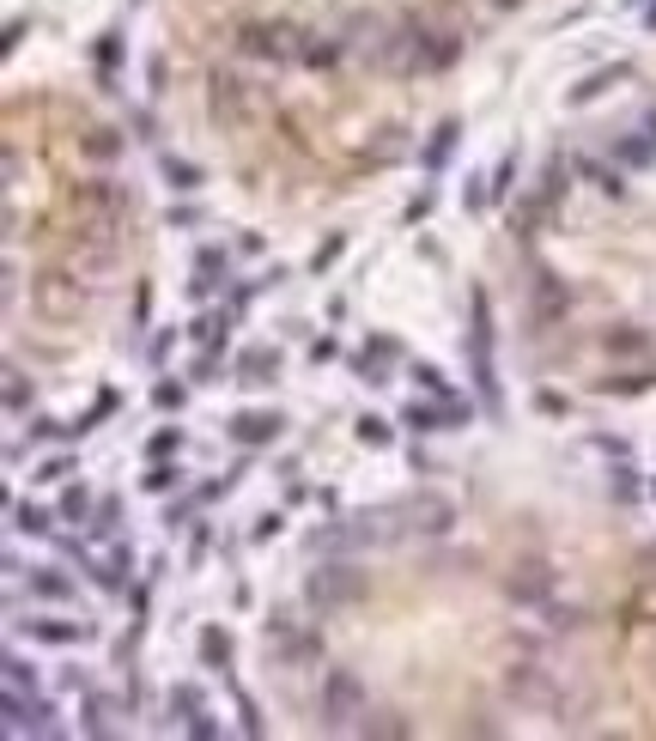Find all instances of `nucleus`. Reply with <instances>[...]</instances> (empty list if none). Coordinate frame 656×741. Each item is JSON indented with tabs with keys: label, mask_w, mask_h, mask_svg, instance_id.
<instances>
[{
	"label": "nucleus",
	"mask_w": 656,
	"mask_h": 741,
	"mask_svg": "<svg viewBox=\"0 0 656 741\" xmlns=\"http://www.w3.org/2000/svg\"><path fill=\"white\" fill-rule=\"evenodd\" d=\"M225 268H231V256H225L219 243H207V249L195 256V273H207V280H219V273H225Z\"/></svg>",
	"instance_id": "obj_45"
},
{
	"label": "nucleus",
	"mask_w": 656,
	"mask_h": 741,
	"mask_svg": "<svg viewBox=\"0 0 656 741\" xmlns=\"http://www.w3.org/2000/svg\"><path fill=\"white\" fill-rule=\"evenodd\" d=\"M140 486H146V493H171V486H182V468H176V462H165V456H158V462H152V474H146V480H140Z\"/></svg>",
	"instance_id": "obj_38"
},
{
	"label": "nucleus",
	"mask_w": 656,
	"mask_h": 741,
	"mask_svg": "<svg viewBox=\"0 0 656 741\" xmlns=\"http://www.w3.org/2000/svg\"><path fill=\"white\" fill-rule=\"evenodd\" d=\"M408 377H414V383L425 389V395H438V402H449V383H444V370H438V365H414Z\"/></svg>",
	"instance_id": "obj_41"
},
{
	"label": "nucleus",
	"mask_w": 656,
	"mask_h": 741,
	"mask_svg": "<svg viewBox=\"0 0 656 741\" xmlns=\"http://www.w3.org/2000/svg\"><path fill=\"white\" fill-rule=\"evenodd\" d=\"M505 596L541 614V607L553 602V566H547V559H517L511 577H505Z\"/></svg>",
	"instance_id": "obj_13"
},
{
	"label": "nucleus",
	"mask_w": 656,
	"mask_h": 741,
	"mask_svg": "<svg viewBox=\"0 0 656 741\" xmlns=\"http://www.w3.org/2000/svg\"><path fill=\"white\" fill-rule=\"evenodd\" d=\"M456 140H462V122H438V128H432V140H425V152H419V165H425V170H444L449 152H456Z\"/></svg>",
	"instance_id": "obj_22"
},
{
	"label": "nucleus",
	"mask_w": 656,
	"mask_h": 741,
	"mask_svg": "<svg viewBox=\"0 0 656 741\" xmlns=\"http://www.w3.org/2000/svg\"><path fill=\"white\" fill-rule=\"evenodd\" d=\"M529 298H535V329H553V322H565V310H571V286H565L553 268H535Z\"/></svg>",
	"instance_id": "obj_15"
},
{
	"label": "nucleus",
	"mask_w": 656,
	"mask_h": 741,
	"mask_svg": "<svg viewBox=\"0 0 656 741\" xmlns=\"http://www.w3.org/2000/svg\"><path fill=\"white\" fill-rule=\"evenodd\" d=\"M274 377H279L274 346H243L238 353V383H255V389H262V383H274Z\"/></svg>",
	"instance_id": "obj_19"
},
{
	"label": "nucleus",
	"mask_w": 656,
	"mask_h": 741,
	"mask_svg": "<svg viewBox=\"0 0 656 741\" xmlns=\"http://www.w3.org/2000/svg\"><path fill=\"white\" fill-rule=\"evenodd\" d=\"M626 68H614V73H589L584 86H578V92H571V103H589V98H602V92H608V86H614V79H620Z\"/></svg>",
	"instance_id": "obj_42"
},
{
	"label": "nucleus",
	"mask_w": 656,
	"mask_h": 741,
	"mask_svg": "<svg viewBox=\"0 0 656 741\" xmlns=\"http://www.w3.org/2000/svg\"><path fill=\"white\" fill-rule=\"evenodd\" d=\"M189 736H195V741H213V736H219V717L195 711V717H189Z\"/></svg>",
	"instance_id": "obj_51"
},
{
	"label": "nucleus",
	"mask_w": 656,
	"mask_h": 741,
	"mask_svg": "<svg viewBox=\"0 0 656 741\" xmlns=\"http://www.w3.org/2000/svg\"><path fill=\"white\" fill-rule=\"evenodd\" d=\"M352 438L371 444V450H389V444H395V426H389V419H377V413H365V419L352 426Z\"/></svg>",
	"instance_id": "obj_33"
},
{
	"label": "nucleus",
	"mask_w": 656,
	"mask_h": 741,
	"mask_svg": "<svg viewBox=\"0 0 656 741\" xmlns=\"http://www.w3.org/2000/svg\"><path fill=\"white\" fill-rule=\"evenodd\" d=\"M559 189H565V159H547L541 189H535V207H541V213H553V207H559Z\"/></svg>",
	"instance_id": "obj_31"
},
{
	"label": "nucleus",
	"mask_w": 656,
	"mask_h": 741,
	"mask_svg": "<svg viewBox=\"0 0 656 741\" xmlns=\"http://www.w3.org/2000/svg\"><path fill=\"white\" fill-rule=\"evenodd\" d=\"M182 225H201V207H171V232H182Z\"/></svg>",
	"instance_id": "obj_55"
},
{
	"label": "nucleus",
	"mask_w": 656,
	"mask_h": 741,
	"mask_svg": "<svg viewBox=\"0 0 656 741\" xmlns=\"http://www.w3.org/2000/svg\"><path fill=\"white\" fill-rule=\"evenodd\" d=\"M238 49L249 61H262V68H292V61H304V31L279 25V19H262V25L238 31Z\"/></svg>",
	"instance_id": "obj_7"
},
{
	"label": "nucleus",
	"mask_w": 656,
	"mask_h": 741,
	"mask_svg": "<svg viewBox=\"0 0 656 741\" xmlns=\"http://www.w3.org/2000/svg\"><path fill=\"white\" fill-rule=\"evenodd\" d=\"M122 529V499H104L98 505V523H92V535H116Z\"/></svg>",
	"instance_id": "obj_46"
},
{
	"label": "nucleus",
	"mask_w": 656,
	"mask_h": 741,
	"mask_svg": "<svg viewBox=\"0 0 656 741\" xmlns=\"http://www.w3.org/2000/svg\"><path fill=\"white\" fill-rule=\"evenodd\" d=\"M595 389H602V395H644V389H656V365L620 370V377H602Z\"/></svg>",
	"instance_id": "obj_23"
},
{
	"label": "nucleus",
	"mask_w": 656,
	"mask_h": 741,
	"mask_svg": "<svg viewBox=\"0 0 656 741\" xmlns=\"http://www.w3.org/2000/svg\"><path fill=\"white\" fill-rule=\"evenodd\" d=\"M401 529L408 535H425V541H438L456 529V499H444V493H414V499H401Z\"/></svg>",
	"instance_id": "obj_12"
},
{
	"label": "nucleus",
	"mask_w": 656,
	"mask_h": 741,
	"mask_svg": "<svg viewBox=\"0 0 656 741\" xmlns=\"http://www.w3.org/2000/svg\"><path fill=\"white\" fill-rule=\"evenodd\" d=\"M346 49H352V55L365 61V68H383V49H389V25H383L377 12H371V19L359 12V19L346 25Z\"/></svg>",
	"instance_id": "obj_17"
},
{
	"label": "nucleus",
	"mask_w": 656,
	"mask_h": 741,
	"mask_svg": "<svg viewBox=\"0 0 656 741\" xmlns=\"http://www.w3.org/2000/svg\"><path fill=\"white\" fill-rule=\"evenodd\" d=\"M401 426H408V432H414V438H425V432H449V413H444V402H438V395H432V402H408L401 407Z\"/></svg>",
	"instance_id": "obj_20"
},
{
	"label": "nucleus",
	"mask_w": 656,
	"mask_h": 741,
	"mask_svg": "<svg viewBox=\"0 0 656 741\" xmlns=\"http://www.w3.org/2000/svg\"><path fill=\"white\" fill-rule=\"evenodd\" d=\"M651 493H656V486H651Z\"/></svg>",
	"instance_id": "obj_59"
},
{
	"label": "nucleus",
	"mask_w": 656,
	"mask_h": 741,
	"mask_svg": "<svg viewBox=\"0 0 656 741\" xmlns=\"http://www.w3.org/2000/svg\"><path fill=\"white\" fill-rule=\"evenodd\" d=\"M341 249H346V232L322 237V243H316V256H311V273H328L335 262H341Z\"/></svg>",
	"instance_id": "obj_39"
},
{
	"label": "nucleus",
	"mask_w": 656,
	"mask_h": 741,
	"mask_svg": "<svg viewBox=\"0 0 656 741\" xmlns=\"http://www.w3.org/2000/svg\"><path fill=\"white\" fill-rule=\"evenodd\" d=\"M505 699L517 711H535V717H559V723L584 705V693H565V674L541 656H511L505 663Z\"/></svg>",
	"instance_id": "obj_2"
},
{
	"label": "nucleus",
	"mask_w": 656,
	"mask_h": 741,
	"mask_svg": "<svg viewBox=\"0 0 656 741\" xmlns=\"http://www.w3.org/2000/svg\"><path fill=\"white\" fill-rule=\"evenodd\" d=\"M25 626H31L36 644H85V639H98L92 620H25Z\"/></svg>",
	"instance_id": "obj_18"
},
{
	"label": "nucleus",
	"mask_w": 656,
	"mask_h": 741,
	"mask_svg": "<svg viewBox=\"0 0 656 741\" xmlns=\"http://www.w3.org/2000/svg\"><path fill=\"white\" fill-rule=\"evenodd\" d=\"M201 663L207 669H231V632L225 626H201Z\"/></svg>",
	"instance_id": "obj_25"
},
{
	"label": "nucleus",
	"mask_w": 656,
	"mask_h": 741,
	"mask_svg": "<svg viewBox=\"0 0 656 741\" xmlns=\"http://www.w3.org/2000/svg\"><path fill=\"white\" fill-rule=\"evenodd\" d=\"M189 335L201 340V346H225V335H231V310H207V316H195Z\"/></svg>",
	"instance_id": "obj_28"
},
{
	"label": "nucleus",
	"mask_w": 656,
	"mask_h": 741,
	"mask_svg": "<svg viewBox=\"0 0 656 741\" xmlns=\"http://www.w3.org/2000/svg\"><path fill=\"white\" fill-rule=\"evenodd\" d=\"M238 717H243V736H262V717H255V705L243 693H238Z\"/></svg>",
	"instance_id": "obj_53"
},
{
	"label": "nucleus",
	"mask_w": 656,
	"mask_h": 741,
	"mask_svg": "<svg viewBox=\"0 0 656 741\" xmlns=\"http://www.w3.org/2000/svg\"><path fill=\"white\" fill-rule=\"evenodd\" d=\"M79 152L98 159V165H109V159L122 152V134H116V128H92V134H79Z\"/></svg>",
	"instance_id": "obj_29"
},
{
	"label": "nucleus",
	"mask_w": 656,
	"mask_h": 741,
	"mask_svg": "<svg viewBox=\"0 0 656 741\" xmlns=\"http://www.w3.org/2000/svg\"><path fill=\"white\" fill-rule=\"evenodd\" d=\"M98 61H104V68H116V61H122V43H116V37H104V43H98Z\"/></svg>",
	"instance_id": "obj_57"
},
{
	"label": "nucleus",
	"mask_w": 656,
	"mask_h": 741,
	"mask_svg": "<svg viewBox=\"0 0 656 741\" xmlns=\"http://www.w3.org/2000/svg\"><path fill=\"white\" fill-rule=\"evenodd\" d=\"M262 639H268V656H274L279 669H311L316 656H322V632L311 626H298L292 614H268V626H262Z\"/></svg>",
	"instance_id": "obj_9"
},
{
	"label": "nucleus",
	"mask_w": 656,
	"mask_h": 741,
	"mask_svg": "<svg viewBox=\"0 0 656 741\" xmlns=\"http://www.w3.org/2000/svg\"><path fill=\"white\" fill-rule=\"evenodd\" d=\"M73 468H79V462H73V456H49V462H43V468H36V480H68Z\"/></svg>",
	"instance_id": "obj_50"
},
{
	"label": "nucleus",
	"mask_w": 656,
	"mask_h": 741,
	"mask_svg": "<svg viewBox=\"0 0 656 741\" xmlns=\"http://www.w3.org/2000/svg\"><path fill=\"white\" fill-rule=\"evenodd\" d=\"M462 353H468V370H474L481 407H486V413H505L498 370H492V304H486V292H474V329H468V340H462Z\"/></svg>",
	"instance_id": "obj_6"
},
{
	"label": "nucleus",
	"mask_w": 656,
	"mask_h": 741,
	"mask_svg": "<svg viewBox=\"0 0 656 741\" xmlns=\"http://www.w3.org/2000/svg\"><path fill=\"white\" fill-rule=\"evenodd\" d=\"M511 183H517V152H505V159H498V170H492V201H505V195H511Z\"/></svg>",
	"instance_id": "obj_44"
},
{
	"label": "nucleus",
	"mask_w": 656,
	"mask_h": 741,
	"mask_svg": "<svg viewBox=\"0 0 656 741\" xmlns=\"http://www.w3.org/2000/svg\"><path fill=\"white\" fill-rule=\"evenodd\" d=\"M61 262H68L85 286H109L116 273H122V243L116 237H85V232H73L68 237V249H61Z\"/></svg>",
	"instance_id": "obj_10"
},
{
	"label": "nucleus",
	"mask_w": 656,
	"mask_h": 741,
	"mask_svg": "<svg viewBox=\"0 0 656 741\" xmlns=\"http://www.w3.org/2000/svg\"><path fill=\"white\" fill-rule=\"evenodd\" d=\"M462 25H432V19H401L389 25V49H383V73L414 79V73H444L462 55Z\"/></svg>",
	"instance_id": "obj_1"
},
{
	"label": "nucleus",
	"mask_w": 656,
	"mask_h": 741,
	"mask_svg": "<svg viewBox=\"0 0 656 741\" xmlns=\"http://www.w3.org/2000/svg\"><path fill=\"white\" fill-rule=\"evenodd\" d=\"M68 219H73V232H85V237H116V243H122L128 219H134V195H128V183H116V176L73 183Z\"/></svg>",
	"instance_id": "obj_3"
},
{
	"label": "nucleus",
	"mask_w": 656,
	"mask_h": 741,
	"mask_svg": "<svg viewBox=\"0 0 656 741\" xmlns=\"http://www.w3.org/2000/svg\"><path fill=\"white\" fill-rule=\"evenodd\" d=\"M12 529L19 535H55V517L43 505H12Z\"/></svg>",
	"instance_id": "obj_32"
},
{
	"label": "nucleus",
	"mask_w": 656,
	"mask_h": 741,
	"mask_svg": "<svg viewBox=\"0 0 656 741\" xmlns=\"http://www.w3.org/2000/svg\"><path fill=\"white\" fill-rule=\"evenodd\" d=\"M152 402H158L165 413H171V407H182V402H189V389H182V383H158V389H152Z\"/></svg>",
	"instance_id": "obj_48"
},
{
	"label": "nucleus",
	"mask_w": 656,
	"mask_h": 741,
	"mask_svg": "<svg viewBox=\"0 0 656 741\" xmlns=\"http://www.w3.org/2000/svg\"><path fill=\"white\" fill-rule=\"evenodd\" d=\"M0 674H6V693H36V669L25 663V656H6Z\"/></svg>",
	"instance_id": "obj_35"
},
{
	"label": "nucleus",
	"mask_w": 656,
	"mask_h": 741,
	"mask_svg": "<svg viewBox=\"0 0 656 741\" xmlns=\"http://www.w3.org/2000/svg\"><path fill=\"white\" fill-rule=\"evenodd\" d=\"M359 596H365V572H359V566H346V559H335V566H322V572L304 577V602H311L316 614L352 607Z\"/></svg>",
	"instance_id": "obj_11"
},
{
	"label": "nucleus",
	"mask_w": 656,
	"mask_h": 741,
	"mask_svg": "<svg viewBox=\"0 0 656 741\" xmlns=\"http://www.w3.org/2000/svg\"><path fill=\"white\" fill-rule=\"evenodd\" d=\"M61 547H68L73 559H79L85 572L98 577V590H109V596H122V590H128V577H134V547H116L109 559H92V553H85L79 541H61Z\"/></svg>",
	"instance_id": "obj_14"
},
{
	"label": "nucleus",
	"mask_w": 656,
	"mask_h": 741,
	"mask_svg": "<svg viewBox=\"0 0 656 741\" xmlns=\"http://www.w3.org/2000/svg\"><path fill=\"white\" fill-rule=\"evenodd\" d=\"M268 110H274L268 86H255V79L238 73V68H213V79H207V116L225 128V134H249V128H262Z\"/></svg>",
	"instance_id": "obj_4"
},
{
	"label": "nucleus",
	"mask_w": 656,
	"mask_h": 741,
	"mask_svg": "<svg viewBox=\"0 0 656 741\" xmlns=\"http://www.w3.org/2000/svg\"><path fill=\"white\" fill-rule=\"evenodd\" d=\"M365 711H371V699H365V680L352 669H328L322 674V729H359L365 723Z\"/></svg>",
	"instance_id": "obj_8"
},
{
	"label": "nucleus",
	"mask_w": 656,
	"mask_h": 741,
	"mask_svg": "<svg viewBox=\"0 0 656 741\" xmlns=\"http://www.w3.org/2000/svg\"><path fill=\"white\" fill-rule=\"evenodd\" d=\"M578 170H584V176H589V189H602L608 201H620V195H626L620 170H608V165H602V159H578Z\"/></svg>",
	"instance_id": "obj_27"
},
{
	"label": "nucleus",
	"mask_w": 656,
	"mask_h": 741,
	"mask_svg": "<svg viewBox=\"0 0 656 741\" xmlns=\"http://www.w3.org/2000/svg\"><path fill=\"white\" fill-rule=\"evenodd\" d=\"M55 517H61V523H92V517H98V510H92V493H85V486H68Z\"/></svg>",
	"instance_id": "obj_34"
},
{
	"label": "nucleus",
	"mask_w": 656,
	"mask_h": 741,
	"mask_svg": "<svg viewBox=\"0 0 656 741\" xmlns=\"http://www.w3.org/2000/svg\"><path fill=\"white\" fill-rule=\"evenodd\" d=\"M335 353H341V346H335V340H328V335H322V340H311V365H328Z\"/></svg>",
	"instance_id": "obj_56"
},
{
	"label": "nucleus",
	"mask_w": 656,
	"mask_h": 741,
	"mask_svg": "<svg viewBox=\"0 0 656 741\" xmlns=\"http://www.w3.org/2000/svg\"><path fill=\"white\" fill-rule=\"evenodd\" d=\"M279 529H286V517H279V510H262V517H255V529H249V541H274Z\"/></svg>",
	"instance_id": "obj_47"
},
{
	"label": "nucleus",
	"mask_w": 656,
	"mask_h": 741,
	"mask_svg": "<svg viewBox=\"0 0 656 741\" xmlns=\"http://www.w3.org/2000/svg\"><path fill=\"white\" fill-rule=\"evenodd\" d=\"M25 31H31V25H25V19H12V25H6V37H0V49H6V55H12V49H19V43H25Z\"/></svg>",
	"instance_id": "obj_54"
},
{
	"label": "nucleus",
	"mask_w": 656,
	"mask_h": 741,
	"mask_svg": "<svg viewBox=\"0 0 656 741\" xmlns=\"http://www.w3.org/2000/svg\"><path fill=\"white\" fill-rule=\"evenodd\" d=\"M25 407H31V383L19 365H6V413H25Z\"/></svg>",
	"instance_id": "obj_37"
},
{
	"label": "nucleus",
	"mask_w": 656,
	"mask_h": 741,
	"mask_svg": "<svg viewBox=\"0 0 656 741\" xmlns=\"http://www.w3.org/2000/svg\"><path fill=\"white\" fill-rule=\"evenodd\" d=\"M85 304H92V286L68 268V262H55V268H36L31 273V310L49 322V329H68L85 316Z\"/></svg>",
	"instance_id": "obj_5"
},
{
	"label": "nucleus",
	"mask_w": 656,
	"mask_h": 741,
	"mask_svg": "<svg viewBox=\"0 0 656 741\" xmlns=\"http://www.w3.org/2000/svg\"><path fill=\"white\" fill-rule=\"evenodd\" d=\"M644 25H651V31H656V0H651V12H644Z\"/></svg>",
	"instance_id": "obj_58"
},
{
	"label": "nucleus",
	"mask_w": 656,
	"mask_h": 741,
	"mask_svg": "<svg viewBox=\"0 0 656 741\" xmlns=\"http://www.w3.org/2000/svg\"><path fill=\"white\" fill-rule=\"evenodd\" d=\"M195 383H219V346L201 353V365H195Z\"/></svg>",
	"instance_id": "obj_52"
},
{
	"label": "nucleus",
	"mask_w": 656,
	"mask_h": 741,
	"mask_svg": "<svg viewBox=\"0 0 656 741\" xmlns=\"http://www.w3.org/2000/svg\"><path fill=\"white\" fill-rule=\"evenodd\" d=\"M602 353H608V359H644V353H651V335H644L638 322H620V329L602 335Z\"/></svg>",
	"instance_id": "obj_21"
},
{
	"label": "nucleus",
	"mask_w": 656,
	"mask_h": 741,
	"mask_svg": "<svg viewBox=\"0 0 656 741\" xmlns=\"http://www.w3.org/2000/svg\"><path fill=\"white\" fill-rule=\"evenodd\" d=\"M614 152H620L626 165H651V159H656V140L651 134H632V140H620Z\"/></svg>",
	"instance_id": "obj_40"
},
{
	"label": "nucleus",
	"mask_w": 656,
	"mask_h": 741,
	"mask_svg": "<svg viewBox=\"0 0 656 741\" xmlns=\"http://www.w3.org/2000/svg\"><path fill=\"white\" fill-rule=\"evenodd\" d=\"M158 170H165V183H171L176 195H195V189H201V165H195V159H176V152H165V159H158Z\"/></svg>",
	"instance_id": "obj_24"
},
{
	"label": "nucleus",
	"mask_w": 656,
	"mask_h": 741,
	"mask_svg": "<svg viewBox=\"0 0 656 741\" xmlns=\"http://www.w3.org/2000/svg\"><path fill=\"white\" fill-rule=\"evenodd\" d=\"M341 49H346V43H335V37L304 31V68H335V61H341Z\"/></svg>",
	"instance_id": "obj_26"
},
{
	"label": "nucleus",
	"mask_w": 656,
	"mask_h": 741,
	"mask_svg": "<svg viewBox=\"0 0 656 741\" xmlns=\"http://www.w3.org/2000/svg\"><path fill=\"white\" fill-rule=\"evenodd\" d=\"M225 432H231L243 450H262V444H274L279 432H286V419H279L274 407H243V413L225 419Z\"/></svg>",
	"instance_id": "obj_16"
},
{
	"label": "nucleus",
	"mask_w": 656,
	"mask_h": 741,
	"mask_svg": "<svg viewBox=\"0 0 656 741\" xmlns=\"http://www.w3.org/2000/svg\"><path fill=\"white\" fill-rule=\"evenodd\" d=\"M171 450H182V432H176V426H165L158 438L146 444V456H171Z\"/></svg>",
	"instance_id": "obj_49"
},
{
	"label": "nucleus",
	"mask_w": 656,
	"mask_h": 741,
	"mask_svg": "<svg viewBox=\"0 0 656 741\" xmlns=\"http://www.w3.org/2000/svg\"><path fill=\"white\" fill-rule=\"evenodd\" d=\"M31 596H43V602H73V577H61V572H31Z\"/></svg>",
	"instance_id": "obj_30"
},
{
	"label": "nucleus",
	"mask_w": 656,
	"mask_h": 741,
	"mask_svg": "<svg viewBox=\"0 0 656 741\" xmlns=\"http://www.w3.org/2000/svg\"><path fill=\"white\" fill-rule=\"evenodd\" d=\"M171 711L182 717V723H189L195 711H207V699H201V687H195V680H176V687H171Z\"/></svg>",
	"instance_id": "obj_36"
},
{
	"label": "nucleus",
	"mask_w": 656,
	"mask_h": 741,
	"mask_svg": "<svg viewBox=\"0 0 656 741\" xmlns=\"http://www.w3.org/2000/svg\"><path fill=\"white\" fill-rule=\"evenodd\" d=\"M608 493H614L620 505H632V499H638V474H632V468H626V462H620V468L608 474Z\"/></svg>",
	"instance_id": "obj_43"
}]
</instances>
